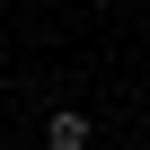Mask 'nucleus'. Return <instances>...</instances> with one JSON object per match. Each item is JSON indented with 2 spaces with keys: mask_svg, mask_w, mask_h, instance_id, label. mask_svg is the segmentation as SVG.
I'll list each match as a JSON object with an SVG mask.
<instances>
[{
  "mask_svg": "<svg viewBox=\"0 0 150 150\" xmlns=\"http://www.w3.org/2000/svg\"><path fill=\"white\" fill-rule=\"evenodd\" d=\"M44 141H53V150H88V115H71V106H62V115L44 124Z\"/></svg>",
  "mask_w": 150,
  "mask_h": 150,
  "instance_id": "1",
  "label": "nucleus"
}]
</instances>
